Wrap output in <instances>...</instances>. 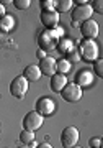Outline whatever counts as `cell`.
<instances>
[{"label":"cell","instance_id":"cell-1","mask_svg":"<svg viewBox=\"0 0 103 148\" xmlns=\"http://www.w3.org/2000/svg\"><path fill=\"white\" fill-rule=\"evenodd\" d=\"M79 43V56L83 59V61H88V63H93L95 59H98V45L95 43V40H80Z\"/></svg>","mask_w":103,"mask_h":148},{"label":"cell","instance_id":"cell-2","mask_svg":"<svg viewBox=\"0 0 103 148\" xmlns=\"http://www.w3.org/2000/svg\"><path fill=\"white\" fill-rule=\"evenodd\" d=\"M23 130H30V132H36L38 128L43 127V123H44V117L39 115L36 110L33 112H28L25 117H23Z\"/></svg>","mask_w":103,"mask_h":148},{"label":"cell","instance_id":"cell-3","mask_svg":"<svg viewBox=\"0 0 103 148\" xmlns=\"http://www.w3.org/2000/svg\"><path fill=\"white\" fill-rule=\"evenodd\" d=\"M28 86H30V82L23 76H16L15 79L10 82V94L15 99H23L26 95V92H28Z\"/></svg>","mask_w":103,"mask_h":148},{"label":"cell","instance_id":"cell-4","mask_svg":"<svg viewBox=\"0 0 103 148\" xmlns=\"http://www.w3.org/2000/svg\"><path fill=\"white\" fill-rule=\"evenodd\" d=\"M79 138H80V133H79V130L75 127H66L64 130H62L61 133V145L64 148H72L77 145Z\"/></svg>","mask_w":103,"mask_h":148},{"label":"cell","instance_id":"cell-5","mask_svg":"<svg viewBox=\"0 0 103 148\" xmlns=\"http://www.w3.org/2000/svg\"><path fill=\"white\" fill-rule=\"evenodd\" d=\"M66 102H79L82 99V87H79L75 82H67L66 87L59 92Z\"/></svg>","mask_w":103,"mask_h":148},{"label":"cell","instance_id":"cell-6","mask_svg":"<svg viewBox=\"0 0 103 148\" xmlns=\"http://www.w3.org/2000/svg\"><path fill=\"white\" fill-rule=\"evenodd\" d=\"M79 28H80V33H82V36L85 40H95L98 36V33H100V27L93 18H88L83 23H80Z\"/></svg>","mask_w":103,"mask_h":148},{"label":"cell","instance_id":"cell-7","mask_svg":"<svg viewBox=\"0 0 103 148\" xmlns=\"http://www.w3.org/2000/svg\"><path fill=\"white\" fill-rule=\"evenodd\" d=\"M56 107H57L56 102L52 101V99H49V97H39V99L36 101L35 109H36V112L39 114V115L47 117V115H52V114H54Z\"/></svg>","mask_w":103,"mask_h":148},{"label":"cell","instance_id":"cell-8","mask_svg":"<svg viewBox=\"0 0 103 148\" xmlns=\"http://www.w3.org/2000/svg\"><path fill=\"white\" fill-rule=\"evenodd\" d=\"M38 45H39V49L47 51V49H54V48H56L57 40L52 36L51 30H44V32H41L39 36H38Z\"/></svg>","mask_w":103,"mask_h":148},{"label":"cell","instance_id":"cell-9","mask_svg":"<svg viewBox=\"0 0 103 148\" xmlns=\"http://www.w3.org/2000/svg\"><path fill=\"white\" fill-rule=\"evenodd\" d=\"M41 23L46 30H54L59 25V13L56 10H49V12H41Z\"/></svg>","mask_w":103,"mask_h":148},{"label":"cell","instance_id":"cell-10","mask_svg":"<svg viewBox=\"0 0 103 148\" xmlns=\"http://www.w3.org/2000/svg\"><path fill=\"white\" fill-rule=\"evenodd\" d=\"M92 7H90V3H87V5H82V7H75L72 12V23H83L85 20H88L90 16H92Z\"/></svg>","mask_w":103,"mask_h":148},{"label":"cell","instance_id":"cell-11","mask_svg":"<svg viewBox=\"0 0 103 148\" xmlns=\"http://www.w3.org/2000/svg\"><path fill=\"white\" fill-rule=\"evenodd\" d=\"M38 68L41 71V76H54L56 74V59L51 58V56H46V58L39 59V64Z\"/></svg>","mask_w":103,"mask_h":148},{"label":"cell","instance_id":"cell-12","mask_svg":"<svg viewBox=\"0 0 103 148\" xmlns=\"http://www.w3.org/2000/svg\"><path fill=\"white\" fill-rule=\"evenodd\" d=\"M79 87H88L92 86L93 82V73L90 69H80L77 74H75V81H74Z\"/></svg>","mask_w":103,"mask_h":148},{"label":"cell","instance_id":"cell-13","mask_svg":"<svg viewBox=\"0 0 103 148\" xmlns=\"http://www.w3.org/2000/svg\"><path fill=\"white\" fill-rule=\"evenodd\" d=\"M69 82L67 81V76H64V74H59L56 73L54 76H51V90L52 92H56V94H59L64 87H66V84Z\"/></svg>","mask_w":103,"mask_h":148},{"label":"cell","instance_id":"cell-14","mask_svg":"<svg viewBox=\"0 0 103 148\" xmlns=\"http://www.w3.org/2000/svg\"><path fill=\"white\" fill-rule=\"evenodd\" d=\"M23 77H25L28 82H36L39 77H41V71L38 68L36 64H30V66H26L23 69V74H21Z\"/></svg>","mask_w":103,"mask_h":148},{"label":"cell","instance_id":"cell-15","mask_svg":"<svg viewBox=\"0 0 103 148\" xmlns=\"http://www.w3.org/2000/svg\"><path fill=\"white\" fill-rule=\"evenodd\" d=\"M56 49L61 54H70L74 51V41L69 38H61L56 45Z\"/></svg>","mask_w":103,"mask_h":148},{"label":"cell","instance_id":"cell-16","mask_svg":"<svg viewBox=\"0 0 103 148\" xmlns=\"http://www.w3.org/2000/svg\"><path fill=\"white\" fill-rule=\"evenodd\" d=\"M15 28V18L8 13H5L3 16H0V32L2 33H8Z\"/></svg>","mask_w":103,"mask_h":148},{"label":"cell","instance_id":"cell-17","mask_svg":"<svg viewBox=\"0 0 103 148\" xmlns=\"http://www.w3.org/2000/svg\"><path fill=\"white\" fill-rule=\"evenodd\" d=\"M70 68H72V64L69 63V59H66V58L56 61V73H59V74L66 76L67 73H70Z\"/></svg>","mask_w":103,"mask_h":148},{"label":"cell","instance_id":"cell-18","mask_svg":"<svg viewBox=\"0 0 103 148\" xmlns=\"http://www.w3.org/2000/svg\"><path fill=\"white\" fill-rule=\"evenodd\" d=\"M20 142H21V145H31V143H35V132H30V130H21Z\"/></svg>","mask_w":103,"mask_h":148},{"label":"cell","instance_id":"cell-19","mask_svg":"<svg viewBox=\"0 0 103 148\" xmlns=\"http://www.w3.org/2000/svg\"><path fill=\"white\" fill-rule=\"evenodd\" d=\"M72 0H59L56 2V12L57 13H64V12H69L72 8Z\"/></svg>","mask_w":103,"mask_h":148},{"label":"cell","instance_id":"cell-20","mask_svg":"<svg viewBox=\"0 0 103 148\" xmlns=\"http://www.w3.org/2000/svg\"><path fill=\"white\" fill-rule=\"evenodd\" d=\"M41 12H49V10H56V2L54 0H43L39 2Z\"/></svg>","mask_w":103,"mask_h":148},{"label":"cell","instance_id":"cell-21","mask_svg":"<svg viewBox=\"0 0 103 148\" xmlns=\"http://www.w3.org/2000/svg\"><path fill=\"white\" fill-rule=\"evenodd\" d=\"M93 73L97 74L98 77H103V61L102 58H98L93 61Z\"/></svg>","mask_w":103,"mask_h":148},{"label":"cell","instance_id":"cell-22","mask_svg":"<svg viewBox=\"0 0 103 148\" xmlns=\"http://www.w3.org/2000/svg\"><path fill=\"white\" fill-rule=\"evenodd\" d=\"M13 5H15V8H18V10H28L30 5H31V0H15Z\"/></svg>","mask_w":103,"mask_h":148},{"label":"cell","instance_id":"cell-23","mask_svg":"<svg viewBox=\"0 0 103 148\" xmlns=\"http://www.w3.org/2000/svg\"><path fill=\"white\" fill-rule=\"evenodd\" d=\"M92 12H97V13H100L102 15L103 13V2L102 0H95V2H92Z\"/></svg>","mask_w":103,"mask_h":148},{"label":"cell","instance_id":"cell-24","mask_svg":"<svg viewBox=\"0 0 103 148\" xmlns=\"http://www.w3.org/2000/svg\"><path fill=\"white\" fill-rule=\"evenodd\" d=\"M88 145H90V148H102V138H90L88 140Z\"/></svg>","mask_w":103,"mask_h":148},{"label":"cell","instance_id":"cell-25","mask_svg":"<svg viewBox=\"0 0 103 148\" xmlns=\"http://www.w3.org/2000/svg\"><path fill=\"white\" fill-rule=\"evenodd\" d=\"M70 56H72V58H70V61H69V63H70V64H72L74 61H79V59H80V56H79V53H77V51H75V49H74L72 53H70Z\"/></svg>","mask_w":103,"mask_h":148},{"label":"cell","instance_id":"cell-26","mask_svg":"<svg viewBox=\"0 0 103 148\" xmlns=\"http://www.w3.org/2000/svg\"><path fill=\"white\" fill-rule=\"evenodd\" d=\"M36 56H38V59H43V58H46L47 54H46V51H43V49H38V51H36Z\"/></svg>","mask_w":103,"mask_h":148},{"label":"cell","instance_id":"cell-27","mask_svg":"<svg viewBox=\"0 0 103 148\" xmlns=\"http://www.w3.org/2000/svg\"><path fill=\"white\" fill-rule=\"evenodd\" d=\"M72 3H77V7H82V5H87L88 2L87 0H75V2H72Z\"/></svg>","mask_w":103,"mask_h":148},{"label":"cell","instance_id":"cell-28","mask_svg":"<svg viewBox=\"0 0 103 148\" xmlns=\"http://www.w3.org/2000/svg\"><path fill=\"white\" fill-rule=\"evenodd\" d=\"M38 145H36V142L35 143H31V145H21V147H18V148H36Z\"/></svg>","mask_w":103,"mask_h":148},{"label":"cell","instance_id":"cell-29","mask_svg":"<svg viewBox=\"0 0 103 148\" xmlns=\"http://www.w3.org/2000/svg\"><path fill=\"white\" fill-rule=\"evenodd\" d=\"M3 15H5V5L0 3V16H3Z\"/></svg>","mask_w":103,"mask_h":148},{"label":"cell","instance_id":"cell-30","mask_svg":"<svg viewBox=\"0 0 103 148\" xmlns=\"http://www.w3.org/2000/svg\"><path fill=\"white\" fill-rule=\"evenodd\" d=\"M36 148H52V147L49 145V143H41V145H38Z\"/></svg>","mask_w":103,"mask_h":148},{"label":"cell","instance_id":"cell-31","mask_svg":"<svg viewBox=\"0 0 103 148\" xmlns=\"http://www.w3.org/2000/svg\"><path fill=\"white\" fill-rule=\"evenodd\" d=\"M72 148H82V147H79V145H75V147H72Z\"/></svg>","mask_w":103,"mask_h":148},{"label":"cell","instance_id":"cell-32","mask_svg":"<svg viewBox=\"0 0 103 148\" xmlns=\"http://www.w3.org/2000/svg\"><path fill=\"white\" fill-rule=\"evenodd\" d=\"M0 38H2V32H0Z\"/></svg>","mask_w":103,"mask_h":148}]
</instances>
